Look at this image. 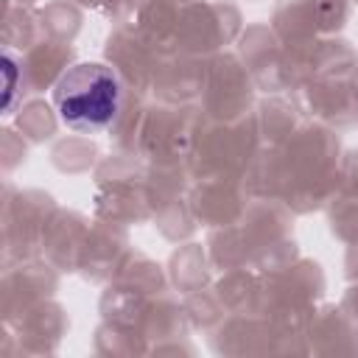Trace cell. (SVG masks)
Here are the masks:
<instances>
[{
  "instance_id": "7a4b0ae2",
  "label": "cell",
  "mask_w": 358,
  "mask_h": 358,
  "mask_svg": "<svg viewBox=\"0 0 358 358\" xmlns=\"http://www.w3.org/2000/svg\"><path fill=\"white\" fill-rule=\"evenodd\" d=\"M3 73H6V92H3V112L11 109L14 92H17V62L11 53H3Z\"/></svg>"
},
{
  "instance_id": "6da1fadb",
  "label": "cell",
  "mask_w": 358,
  "mask_h": 358,
  "mask_svg": "<svg viewBox=\"0 0 358 358\" xmlns=\"http://www.w3.org/2000/svg\"><path fill=\"white\" fill-rule=\"evenodd\" d=\"M53 106L59 120L73 131H101L112 126L123 109V81L103 62H78L53 84Z\"/></svg>"
}]
</instances>
